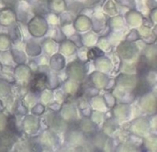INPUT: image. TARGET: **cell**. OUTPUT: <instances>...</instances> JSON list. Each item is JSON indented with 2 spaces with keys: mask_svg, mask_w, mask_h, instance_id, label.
<instances>
[{
  "mask_svg": "<svg viewBox=\"0 0 157 152\" xmlns=\"http://www.w3.org/2000/svg\"><path fill=\"white\" fill-rule=\"evenodd\" d=\"M45 83H46V79H45V77L44 76H42V75H37V77L34 79V81H33V83H32V85H33V87L37 90V91H39V90H41L42 89V87L45 85Z\"/></svg>",
  "mask_w": 157,
  "mask_h": 152,
  "instance_id": "6da1fadb",
  "label": "cell"
}]
</instances>
